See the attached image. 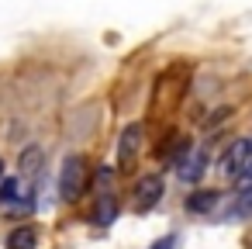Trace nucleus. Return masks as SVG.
Returning <instances> with one entry per match:
<instances>
[{
    "label": "nucleus",
    "mask_w": 252,
    "mask_h": 249,
    "mask_svg": "<svg viewBox=\"0 0 252 249\" xmlns=\"http://www.w3.org/2000/svg\"><path fill=\"white\" fill-rule=\"evenodd\" d=\"M245 166H252V139H235L224 149V156H221V173L224 177H235Z\"/></svg>",
    "instance_id": "obj_2"
},
{
    "label": "nucleus",
    "mask_w": 252,
    "mask_h": 249,
    "mask_svg": "<svg viewBox=\"0 0 252 249\" xmlns=\"http://www.w3.org/2000/svg\"><path fill=\"white\" fill-rule=\"evenodd\" d=\"M218 190H197V194H190L187 197V211H193V214H204V211H211L214 204H218Z\"/></svg>",
    "instance_id": "obj_8"
},
{
    "label": "nucleus",
    "mask_w": 252,
    "mask_h": 249,
    "mask_svg": "<svg viewBox=\"0 0 252 249\" xmlns=\"http://www.w3.org/2000/svg\"><path fill=\"white\" fill-rule=\"evenodd\" d=\"M204 170H207V152H190L187 159H180V180H187V183H197L200 177H204Z\"/></svg>",
    "instance_id": "obj_5"
},
{
    "label": "nucleus",
    "mask_w": 252,
    "mask_h": 249,
    "mask_svg": "<svg viewBox=\"0 0 252 249\" xmlns=\"http://www.w3.org/2000/svg\"><path fill=\"white\" fill-rule=\"evenodd\" d=\"M138 145H142V125H128L121 132V142H118V163H131Z\"/></svg>",
    "instance_id": "obj_4"
},
{
    "label": "nucleus",
    "mask_w": 252,
    "mask_h": 249,
    "mask_svg": "<svg viewBox=\"0 0 252 249\" xmlns=\"http://www.w3.org/2000/svg\"><path fill=\"white\" fill-rule=\"evenodd\" d=\"M35 246H38V232L32 225H18L7 235V249H35Z\"/></svg>",
    "instance_id": "obj_7"
},
{
    "label": "nucleus",
    "mask_w": 252,
    "mask_h": 249,
    "mask_svg": "<svg viewBox=\"0 0 252 249\" xmlns=\"http://www.w3.org/2000/svg\"><path fill=\"white\" fill-rule=\"evenodd\" d=\"M159 197H162V177H156V173L142 177L135 187V211H152L159 204Z\"/></svg>",
    "instance_id": "obj_3"
},
{
    "label": "nucleus",
    "mask_w": 252,
    "mask_h": 249,
    "mask_svg": "<svg viewBox=\"0 0 252 249\" xmlns=\"http://www.w3.org/2000/svg\"><path fill=\"white\" fill-rule=\"evenodd\" d=\"M0 177H4V163H0Z\"/></svg>",
    "instance_id": "obj_10"
},
{
    "label": "nucleus",
    "mask_w": 252,
    "mask_h": 249,
    "mask_svg": "<svg viewBox=\"0 0 252 249\" xmlns=\"http://www.w3.org/2000/svg\"><path fill=\"white\" fill-rule=\"evenodd\" d=\"M42 163H45V152H42L38 145H28V149L21 152V159H18L21 177H38V173H42Z\"/></svg>",
    "instance_id": "obj_6"
},
{
    "label": "nucleus",
    "mask_w": 252,
    "mask_h": 249,
    "mask_svg": "<svg viewBox=\"0 0 252 249\" xmlns=\"http://www.w3.org/2000/svg\"><path fill=\"white\" fill-rule=\"evenodd\" d=\"M83 183H87V163H83V156H69L63 163V173H59V194H63V201L73 204L83 194Z\"/></svg>",
    "instance_id": "obj_1"
},
{
    "label": "nucleus",
    "mask_w": 252,
    "mask_h": 249,
    "mask_svg": "<svg viewBox=\"0 0 252 249\" xmlns=\"http://www.w3.org/2000/svg\"><path fill=\"white\" fill-rule=\"evenodd\" d=\"M173 246H176V239H173V235H166V239H159L152 249H173Z\"/></svg>",
    "instance_id": "obj_9"
}]
</instances>
